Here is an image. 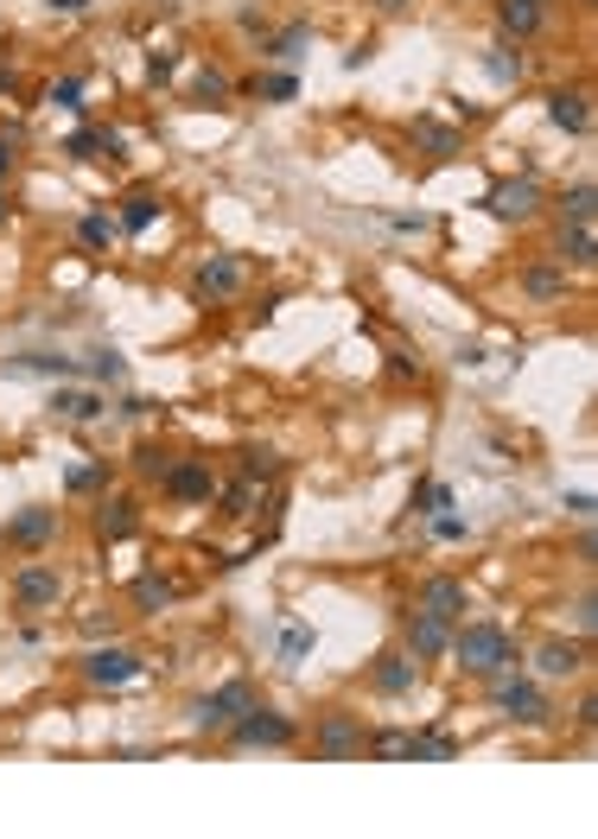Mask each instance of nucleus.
I'll use <instances>...</instances> for the list:
<instances>
[{"mask_svg":"<svg viewBox=\"0 0 598 839\" xmlns=\"http://www.w3.org/2000/svg\"><path fill=\"white\" fill-rule=\"evenodd\" d=\"M542 7H554V0H542Z\"/></svg>","mask_w":598,"mask_h":839,"instance_id":"nucleus-52","label":"nucleus"},{"mask_svg":"<svg viewBox=\"0 0 598 839\" xmlns=\"http://www.w3.org/2000/svg\"><path fill=\"white\" fill-rule=\"evenodd\" d=\"M306 39H313V25H306V20H293V25H281V32H274V39L261 45V57H274V64H293V57L306 51Z\"/></svg>","mask_w":598,"mask_h":839,"instance_id":"nucleus-28","label":"nucleus"},{"mask_svg":"<svg viewBox=\"0 0 598 839\" xmlns=\"http://www.w3.org/2000/svg\"><path fill=\"white\" fill-rule=\"evenodd\" d=\"M364 719L357 712H344V706H332V712H318V725H313V757L318 763H357L364 757Z\"/></svg>","mask_w":598,"mask_h":839,"instance_id":"nucleus-7","label":"nucleus"},{"mask_svg":"<svg viewBox=\"0 0 598 839\" xmlns=\"http://www.w3.org/2000/svg\"><path fill=\"white\" fill-rule=\"evenodd\" d=\"M592 178H579V185H567L560 191V223H592Z\"/></svg>","mask_w":598,"mask_h":839,"instance_id":"nucleus-32","label":"nucleus"},{"mask_svg":"<svg viewBox=\"0 0 598 839\" xmlns=\"http://www.w3.org/2000/svg\"><path fill=\"white\" fill-rule=\"evenodd\" d=\"M535 668H542V681H579V674L592 668V642H586V636H579V642L547 636L542 649H535Z\"/></svg>","mask_w":598,"mask_h":839,"instance_id":"nucleus-12","label":"nucleus"},{"mask_svg":"<svg viewBox=\"0 0 598 839\" xmlns=\"http://www.w3.org/2000/svg\"><path fill=\"white\" fill-rule=\"evenodd\" d=\"M115 235H122V223H115V217H103V210L77 217V242H83L90 254H108V249H115Z\"/></svg>","mask_w":598,"mask_h":839,"instance_id":"nucleus-27","label":"nucleus"},{"mask_svg":"<svg viewBox=\"0 0 598 839\" xmlns=\"http://www.w3.org/2000/svg\"><path fill=\"white\" fill-rule=\"evenodd\" d=\"M179 598V585L166 579V573H140V579L128 585V605L140 610V617H159V610Z\"/></svg>","mask_w":598,"mask_h":839,"instance_id":"nucleus-23","label":"nucleus"},{"mask_svg":"<svg viewBox=\"0 0 598 839\" xmlns=\"http://www.w3.org/2000/svg\"><path fill=\"white\" fill-rule=\"evenodd\" d=\"M217 515H230V522H242V515H255L261 508V483L255 478H235V483H217Z\"/></svg>","mask_w":598,"mask_h":839,"instance_id":"nucleus-24","label":"nucleus"},{"mask_svg":"<svg viewBox=\"0 0 598 839\" xmlns=\"http://www.w3.org/2000/svg\"><path fill=\"white\" fill-rule=\"evenodd\" d=\"M445 642H452V623L445 617H427V610H408L401 617V649L427 668V661H445Z\"/></svg>","mask_w":598,"mask_h":839,"instance_id":"nucleus-13","label":"nucleus"},{"mask_svg":"<svg viewBox=\"0 0 598 839\" xmlns=\"http://www.w3.org/2000/svg\"><path fill=\"white\" fill-rule=\"evenodd\" d=\"M389 376H395V381L420 376V356H408V350H389Z\"/></svg>","mask_w":598,"mask_h":839,"instance_id":"nucleus-44","label":"nucleus"},{"mask_svg":"<svg viewBox=\"0 0 598 839\" xmlns=\"http://www.w3.org/2000/svg\"><path fill=\"white\" fill-rule=\"evenodd\" d=\"M45 7H52V13H90L96 0H45Z\"/></svg>","mask_w":598,"mask_h":839,"instance_id":"nucleus-48","label":"nucleus"},{"mask_svg":"<svg viewBox=\"0 0 598 839\" xmlns=\"http://www.w3.org/2000/svg\"><path fill=\"white\" fill-rule=\"evenodd\" d=\"M242 478H281V458L274 452H255V445H249V452H242Z\"/></svg>","mask_w":598,"mask_h":839,"instance_id":"nucleus-41","label":"nucleus"},{"mask_svg":"<svg viewBox=\"0 0 598 839\" xmlns=\"http://www.w3.org/2000/svg\"><path fill=\"white\" fill-rule=\"evenodd\" d=\"M433 534H440V541H465V522H459V515H433Z\"/></svg>","mask_w":598,"mask_h":839,"instance_id":"nucleus-46","label":"nucleus"},{"mask_svg":"<svg viewBox=\"0 0 598 839\" xmlns=\"http://www.w3.org/2000/svg\"><path fill=\"white\" fill-rule=\"evenodd\" d=\"M140 668H147V656H140V649H128V642H115V636H108V642H96V649L77 661V674H83L90 686H103V693L140 681Z\"/></svg>","mask_w":598,"mask_h":839,"instance_id":"nucleus-6","label":"nucleus"},{"mask_svg":"<svg viewBox=\"0 0 598 839\" xmlns=\"http://www.w3.org/2000/svg\"><path fill=\"white\" fill-rule=\"evenodd\" d=\"M52 413L71 420V427H90V420L108 413V395L103 388H71V381H64V388H52Z\"/></svg>","mask_w":598,"mask_h":839,"instance_id":"nucleus-17","label":"nucleus"},{"mask_svg":"<svg viewBox=\"0 0 598 839\" xmlns=\"http://www.w3.org/2000/svg\"><path fill=\"white\" fill-rule=\"evenodd\" d=\"M13 172V134H0V178Z\"/></svg>","mask_w":598,"mask_h":839,"instance_id":"nucleus-49","label":"nucleus"},{"mask_svg":"<svg viewBox=\"0 0 598 839\" xmlns=\"http://www.w3.org/2000/svg\"><path fill=\"white\" fill-rule=\"evenodd\" d=\"M415 610H427V617H445V623H459L471 610V591L465 579H452V573H433V579H420L415 591Z\"/></svg>","mask_w":598,"mask_h":839,"instance_id":"nucleus-15","label":"nucleus"},{"mask_svg":"<svg viewBox=\"0 0 598 839\" xmlns=\"http://www.w3.org/2000/svg\"><path fill=\"white\" fill-rule=\"evenodd\" d=\"M452 757H459V737L452 732H440V725L415 732V763H452Z\"/></svg>","mask_w":598,"mask_h":839,"instance_id":"nucleus-31","label":"nucleus"},{"mask_svg":"<svg viewBox=\"0 0 598 839\" xmlns=\"http://www.w3.org/2000/svg\"><path fill=\"white\" fill-rule=\"evenodd\" d=\"M52 102H57V108H83V76H57Z\"/></svg>","mask_w":598,"mask_h":839,"instance_id":"nucleus-42","label":"nucleus"},{"mask_svg":"<svg viewBox=\"0 0 598 839\" xmlns=\"http://www.w3.org/2000/svg\"><path fill=\"white\" fill-rule=\"evenodd\" d=\"M83 636H96V642H103V636H115V610H90V617H83Z\"/></svg>","mask_w":598,"mask_h":839,"instance_id":"nucleus-45","label":"nucleus"},{"mask_svg":"<svg viewBox=\"0 0 598 839\" xmlns=\"http://www.w3.org/2000/svg\"><path fill=\"white\" fill-rule=\"evenodd\" d=\"M261 693H255V681H223V686H210V693H198L191 700V725L198 732H210V737H223L242 719V712L255 706Z\"/></svg>","mask_w":598,"mask_h":839,"instance_id":"nucleus-4","label":"nucleus"},{"mask_svg":"<svg viewBox=\"0 0 598 839\" xmlns=\"http://www.w3.org/2000/svg\"><path fill=\"white\" fill-rule=\"evenodd\" d=\"M554 261H560V268H592L598 261V229L592 223H560L554 229Z\"/></svg>","mask_w":598,"mask_h":839,"instance_id":"nucleus-20","label":"nucleus"},{"mask_svg":"<svg viewBox=\"0 0 598 839\" xmlns=\"http://www.w3.org/2000/svg\"><path fill=\"white\" fill-rule=\"evenodd\" d=\"M249 286V261L242 254H204L198 268H191V300L198 305H223V300H235Z\"/></svg>","mask_w":598,"mask_h":839,"instance_id":"nucleus-9","label":"nucleus"},{"mask_svg":"<svg viewBox=\"0 0 598 839\" xmlns=\"http://www.w3.org/2000/svg\"><path fill=\"white\" fill-rule=\"evenodd\" d=\"M547 122L560 127V134H573V140L592 134V96H586V90H554V96H547Z\"/></svg>","mask_w":598,"mask_h":839,"instance_id":"nucleus-19","label":"nucleus"},{"mask_svg":"<svg viewBox=\"0 0 598 839\" xmlns=\"http://www.w3.org/2000/svg\"><path fill=\"white\" fill-rule=\"evenodd\" d=\"M172 464V452L166 445H134V478H147V483H159V471Z\"/></svg>","mask_w":598,"mask_h":839,"instance_id":"nucleus-38","label":"nucleus"},{"mask_svg":"<svg viewBox=\"0 0 598 839\" xmlns=\"http://www.w3.org/2000/svg\"><path fill=\"white\" fill-rule=\"evenodd\" d=\"M440 508H452V490H445V483H420L415 490V515H440Z\"/></svg>","mask_w":598,"mask_h":839,"instance_id":"nucleus-40","label":"nucleus"},{"mask_svg":"<svg viewBox=\"0 0 598 839\" xmlns=\"http://www.w3.org/2000/svg\"><path fill=\"white\" fill-rule=\"evenodd\" d=\"M235 744V751H293L300 744V719L293 712H274V706H249L242 719H235L230 732H223Z\"/></svg>","mask_w":598,"mask_h":839,"instance_id":"nucleus-3","label":"nucleus"},{"mask_svg":"<svg viewBox=\"0 0 598 839\" xmlns=\"http://www.w3.org/2000/svg\"><path fill=\"white\" fill-rule=\"evenodd\" d=\"M154 217H159V191H147V185H140V191H128V198H122V229H128V235H140Z\"/></svg>","mask_w":598,"mask_h":839,"instance_id":"nucleus-29","label":"nucleus"},{"mask_svg":"<svg viewBox=\"0 0 598 839\" xmlns=\"http://www.w3.org/2000/svg\"><path fill=\"white\" fill-rule=\"evenodd\" d=\"M313 656V623H286L281 630V661H300Z\"/></svg>","mask_w":598,"mask_h":839,"instance_id":"nucleus-39","label":"nucleus"},{"mask_svg":"<svg viewBox=\"0 0 598 839\" xmlns=\"http://www.w3.org/2000/svg\"><path fill=\"white\" fill-rule=\"evenodd\" d=\"M122 147H128V140H122L115 127H77V134L64 140L71 159H122Z\"/></svg>","mask_w":598,"mask_h":839,"instance_id":"nucleus-22","label":"nucleus"},{"mask_svg":"<svg viewBox=\"0 0 598 839\" xmlns=\"http://www.w3.org/2000/svg\"><path fill=\"white\" fill-rule=\"evenodd\" d=\"M103 483H108V458H96V464H77V471L64 478V490H71V496H96Z\"/></svg>","mask_w":598,"mask_h":839,"instance_id":"nucleus-35","label":"nucleus"},{"mask_svg":"<svg viewBox=\"0 0 598 839\" xmlns=\"http://www.w3.org/2000/svg\"><path fill=\"white\" fill-rule=\"evenodd\" d=\"M516 286H522V300H535V305H560L573 293V280H567V268L547 254V261H528L516 274Z\"/></svg>","mask_w":598,"mask_h":839,"instance_id":"nucleus-16","label":"nucleus"},{"mask_svg":"<svg viewBox=\"0 0 598 839\" xmlns=\"http://www.w3.org/2000/svg\"><path fill=\"white\" fill-rule=\"evenodd\" d=\"M230 96H235L230 71H198V83H191V102H198V108H223Z\"/></svg>","mask_w":598,"mask_h":839,"instance_id":"nucleus-30","label":"nucleus"},{"mask_svg":"<svg viewBox=\"0 0 598 839\" xmlns=\"http://www.w3.org/2000/svg\"><path fill=\"white\" fill-rule=\"evenodd\" d=\"M364 751L376 763H415V732L408 725H382V732L364 737Z\"/></svg>","mask_w":598,"mask_h":839,"instance_id":"nucleus-25","label":"nucleus"},{"mask_svg":"<svg viewBox=\"0 0 598 839\" xmlns=\"http://www.w3.org/2000/svg\"><path fill=\"white\" fill-rule=\"evenodd\" d=\"M20 369H32V376H57V381H71V376H77V363H71V356H52V350L20 356Z\"/></svg>","mask_w":598,"mask_h":839,"instance_id":"nucleus-36","label":"nucleus"},{"mask_svg":"<svg viewBox=\"0 0 598 839\" xmlns=\"http://www.w3.org/2000/svg\"><path fill=\"white\" fill-rule=\"evenodd\" d=\"M77 376H90V381H108V388H115V381L128 376V363H122L115 350H90V363H83Z\"/></svg>","mask_w":598,"mask_h":839,"instance_id":"nucleus-34","label":"nucleus"},{"mask_svg":"<svg viewBox=\"0 0 598 839\" xmlns=\"http://www.w3.org/2000/svg\"><path fill=\"white\" fill-rule=\"evenodd\" d=\"M134 528H140V503L134 496H103L96 503V534L103 541H128Z\"/></svg>","mask_w":598,"mask_h":839,"instance_id":"nucleus-21","label":"nucleus"},{"mask_svg":"<svg viewBox=\"0 0 598 839\" xmlns=\"http://www.w3.org/2000/svg\"><path fill=\"white\" fill-rule=\"evenodd\" d=\"M560 508H567L579 528H592V490H573V496H560Z\"/></svg>","mask_w":598,"mask_h":839,"instance_id":"nucleus-43","label":"nucleus"},{"mask_svg":"<svg viewBox=\"0 0 598 839\" xmlns=\"http://www.w3.org/2000/svg\"><path fill=\"white\" fill-rule=\"evenodd\" d=\"M255 96L261 102H293L300 96V76L293 71H267V76H255Z\"/></svg>","mask_w":598,"mask_h":839,"instance_id":"nucleus-37","label":"nucleus"},{"mask_svg":"<svg viewBox=\"0 0 598 839\" xmlns=\"http://www.w3.org/2000/svg\"><path fill=\"white\" fill-rule=\"evenodd\" d=\"M369 686L382 693V700H408L420 686V661L408 649H382V656L369 661Z\"/></svg>","mask_w":598,"mask_h":839,"instance_id":"nucleus-14","label":"nucleus"},{"mask_svg":"<svg viewBox=\"0 0 598 839\" xmlns=\"http://www.w3.org/2000/svg\"><path fill=\"white\" fill-rule=\"evenodd\" d=\"M7 591H13V605H20V610H52L57 598H64V573H57L52 559L27 554L20 566H13V579H7Z\"/></svg>","mask_w":598,"mask_h":839,"instance_id":"nucleus-10","label":"nucleus"},{"mask_svg":"<svg viewBox=\"0 0 598 839\" xmlns=\"http://www.w3.org/2000/svg\"><path fill=\"white\" fill-rule=\"evenodd\" d=\"M484 71H491L496 83H522V57H516V45H510V39H496V45L484 51Z\"/></svg>","mask_w":598,"mask_h":839,"instance_id":"nucleus-33","label":"nucleus"},{"mask_svg":"<svg viewBox=\"0 0 598 839\" xmlns=\"http://www.w3.org/2000/svg\"><path fill=\"white\" fill-rule=\"evenodd\" d=\"M542 203H547L542 178H535V172H522V178H503V185H491L484 210H491L496 223H535V217H542Z\"/></svg>","mask_w":598,"mask_h":839,"instance_id":"nucleus-11","label":"nucleus"},{"mask_svg":"<svg viewBox=\"0 0 598 839\" xmlns=\"http://www.w3.org/2000/svg\"><path fill=\"white\" fill-rule=\"evenodd\" d=\"M159 496L179 508H210L217 496V471H210V458H172L166 471H159Z\"/></svg>","mask_w":598,"mask_h":839,"instance_id":"nucleus-8","label":"nucleus"},{"mask_svg":"<svg viewBox=\"0 0 598 839\" xmlns=\"http://www.w3.org/2000/svg\"><path fill=\"white\" fill-rule=\"evenodd\" d=\"M154 407H159V401H147V395H128V401H122V413H128V420H147Z\"/></svg>","mask_w":598,"mask_h":839,"instance_id":"nucleus-47","label":"nucleus"},{"mask_svg":"<svg viewBox=\"0 0 598 839\" xmlns=\"http://www.w3.org/2000/svg\"><path fill=\"white\" fill-rule=\"evenodd\" d=\"M415 147H427V159H459L465 140H459L452 127H440V122H415Z\"/></svg>","mask_w":598,"mask_h":839,"instance_id":"nucleus-26","label":"nucleus"},{"mask_svg":"<svg viewBox=\"0 0 598 839\" xmlns=\"http://www.w3.org/2000/svg\"><path fill=\"white\" fill-rule=\"evenodd\" d=\"M57 534H64V515L52 503H27L7 515V528H0V547L7 554H45Z\"/></svg>","mask_w":598,"mask_h":839,"instance_id":"nucleus-5","label":"nucleus"},{"mask_svg":"<svg viewBox=\"0 0 598 839\" xmlns=\"http://www.w3.org/2000/svg\"><path fill=\"white\" fill-rule=\"evenodd\" d=\"M445 661H452L459 674H471V681H496V674L522 668L516 636L503 630L496 617H459V623H452V642H445Z\"/></svg>","mask_w":598,"mask_h":839,"instance_id":"nucleus-1","label":"nucleus"},{"mask_svg":"<svg viewBox=\"0 0 598 839\" xmlns=\"http://www.w3.org/2000/svg\"><path fill=\"white\" fill-rule=\"evenodd\" d=\"M7 210H13V203H7V178H0V223H7Z\"/></svg>","mask_w":598,"mask_h":839,"instance_id":"nucleus-51","label":"nucleus"},{"mask_svg":"<svg viewBox=\"0 0 598 839\" xmlns=\"http://www.w3.org/2000/svg\"><path fill=\"white\" fill-rule=\"evenodd\" d=\"M0 83H7V76H0Z\"/></svg>","mask_w":598,"mask_h":839,"instance_id":"nucleus-53","label":"nucleus"},{"mask_svg":"<svg viewBox=\"0 0 598 839\" xmlns=\"http://www.w3.org/2000/svg\"><path fill=\"white\" fill-rule=\"evenodd\" d=\"M491 706H496V719H510V725H547V719H554V700H547V686L535 681V674H522V668L496 674Z\"/></svg>","mask_w":598,"mask_h":839,"instance_id":"nucleus-2","label":"nucleus"},{"mask_svg":"<svg viewBox=\"0 0 598 839\" xmlns=\"http://www.w3.org/2000/svg\"><path fill=\"white\" fill-rule=\"evenodd\" d=\"M415 0H376V13H408Z\"/></svg>","mask_w":598,"mask_h":839,"instance_id":"nucleus-50","label":"nucleus"},{"mask_svg":"<svg viewBox=\"0 0 598 839\" xmlns=\"http://www.w3.org/2000/svg\"><path fill=\"white\" fill-rule=\"evenodd\" d=\"M496 25H503V39H542L547 32V7L542 0H496Z\"/></svg>","mask_w":598,"mask_h":839,"instance_id":"nucleus-18","label":"nucleus"}]
</instances>
